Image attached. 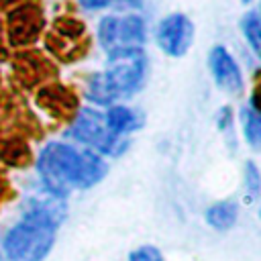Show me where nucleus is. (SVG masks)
I'll return each mask as SVG.
<instances>
[{"instance_id": "f257e3e1", "label": "nucleus", "mask_w": 261, "mask_h": 261, "mask_svg": "<svg viewBox=\"0 0 261 261\" xmlns=\"http://www.w3.org/2000/svg\"><path fill=\"white\" fill-rule=\"evenodd\" d=\"M39 175L49 192L57 198L69 196L71 190H86L98 184L108 167L92 151H77L63 143H49L43 147L37 161Z\"/></svg>"}, {"instance_id": "f03ea898", "label": "nucleus", "mask_w": 261, "mask_h": 261, "mask_svg": "<svg viewBox=\"0 0 261 261\" xmlns=\"http://www.w3.org/2000/svg\"><path fill=\"white\" fill-rule=\"evenodd\" d=\"M57 218L51 206L33 204L22 220L4 237V253L10 261H43L55 241Z\"/></svg>"}, {"instance_id": "7ed1b4c3", "label": "nucleus", "mask_w": 261, "mask_h": 261, "mask_svg": "<svg viewBox=\"0 0 261 261\" xmlns=\"http://www.w3.org/2000/svg\"><path fill=\"white\" fill-rule=\"evenodd\" d=\"M145 55L141 49L108 55L104 71L96 73L88 84V98L98 104H110L139 90L145 75Z\"/></svg>"}, {"instance_id": "20e7f679", "label": "nucleus", "mask_w": 261, "mask_h": 261, "mask_svg": "<svg viewBox=\"0 0 261 261\" xmlns=\"http://www.w3.org/2000/svg\"><path fill=\"white\" fill-rule=\"evenodd\" d=\"M145 39V24L139 16H104L98 29V41L102 49L110 53L141 49Z\"/></svg>"}, {"instance_id": "39448f33", "label": "nucleus", "mask_w": 261, "mask_h": 261, "mask_svg": "<svg viewBox=\"0 0 261 261\" xmlns=\"http://www.w3.org/2000/svg\"><path fill=\"white\" fill-rule=\"evenodd\" d=\"M71 137L77 139L84 145H90L98 149L100 153L108 155H118L120 151L126 149V141L114 137L104 120V114L92 110V108H82L71 124Z\"/></svg>"}, {"instance_id": "423d86ee", "label": "nucleus", "mask_w": 261, "mask_h": 261, "mask_svg": "<svg viewBox=\"0 0 261 261\" xmlns=\"http://www.w3.org/2000/svg\"><path fill=\"white\" fill-rule=\"evenodd\" d=\"M194 39V27L184 14H169L157 27V45L171 57H181Z\"/></svg>"}, {"instance_id": "0eeeda50", "label": "nucleus", "mask_w": 261, "mask_h": 261, "mask_svg": "<svg viewBox=\"0 0 261 261\" xmlns=\"http://www.w3.org/2000/svg\"><path fill=\"white\" fill-rule=\"evenodd\" d=\"M210 71L216 80V86L228 94H237L243 88V77H241V69L237 65V61L232 59V55L222 47L216 45L210 51Z\"/></svg>"}, {"instance_id": "6e6552de", "label": "nucleus", "mask_w": 261, "mask_h": 261, "mask_svg": "<svg viewBox=\"0 0 261 261\" xmlns=\"http://www.w3.org/2000/svg\"><path fill=\"white\" fill-rule=\"evenodd\" d=\"M104 120H106L108 130L118 139H122V135L133 133L141 126V116L126 106H112L104 114Z\"/></svg>"}, {"instance_id": "1a4fd4ad", "label": "nucleus", "mask_w": 261, "mask_h": 261, "mask_svg": "<svg viewBox=\"0 0 261 261\" xmlns=\"http://www.w3.org/2000/svg\"><path fill=\"white\" fill-rule=\"evenodd\" d=\"M239 208L234 202H218L206 210V222L218 230H226L237 222Z\"/></svg>"}, {"instance_id": "9d476101", "label": "nucleus", "mask_w": 261, "mask_h": 261, "mask_svg": "<svg viewBox=\"0 0 261 261\" xmlns=\"http://www.w3.org/2000/svg\"><path fill=\"white\" fill-rule=\"evenodd\" d=\"M243 128H245V139L251 143L253 149H257L261 143V120L253 100L247 108H243Z\"/></svg>"}, {"instance_id": "9b49d317", "label": "nucleus", "mask_w": 261, "mask_h": 261, "mask_svg": "<svg viewBox=\"0 0 261 261\" xmlns=\"http://www.w3.org/2000/svg\"><path fill=\"white\" fill-rule=\"evenodd\" d=\"M241 29H243V35L245 39L249 41V45L253 47L255 53L261 51V22H259V16L257 12H247L241 20Z\"/></svg>"}, {"instance_id": "f8f14e48", "label": "nucleus", "mask_w": 261, "mask_h": 261, "mask_svg": "<svg viewBox=\"0 0 261 261\" xmlns=\"http://www.w3.org/2000/svg\"><path fill=\"white\" fill-rule=\"evenodd\" d=\"M128 261H163V257H161L159 249H155L151 245H145V247L135 249L128 255Z\"/></svg>"}, {"instance_id": "ddd939ff", "label": "nucleus", "mask_w": 261, "mask_h": 261, "mask_svg": "<svg viewBox=\"0 0 261 261\" xmlns=\"http://www.w3.org/2000/svg\"><path fill=\"white\" fill-rule=\"evenodd\" d=\"M245 184H247V188L251 192V198H257V194H259V173H257V167L253 163H247Z\"/></svg>"}, {"instance_id": "4468645a", "label": "nucleus", "mask_w": 261, "mask_h": 261, "mask_svg": "<svg viewBox=\"0 0 261 261\" xmlns=\"http://www.w3.org/2000/svg\"><path fill=\"white\" fill-rule=\"evenodd\" d=\"M114 2H120V0H80V4L88 10H96V8H104V6H110ZM126 4H141V0H124Z\"/></svg>"}, {"instance_id": "2eb2a0df", "label": "nucleus", "mask_w": 261, "mask_h": 261, "mask_svg": "<svg viewBox=\"0 0 261 261\" xmlns=\"http://www.w3.org/2000/svg\"><path fill=\"white\" fill-rule=\"evenodd\" d=\"M243 2H249V0H243Z\"/></svg>"}]
</instances>
